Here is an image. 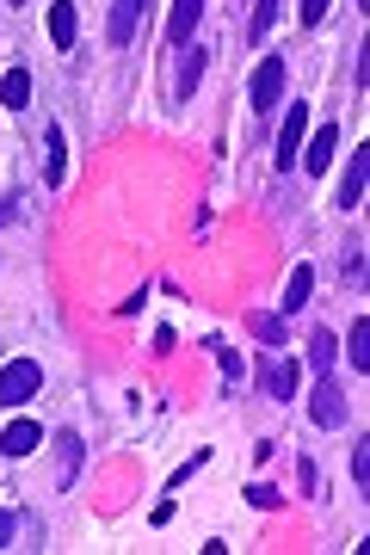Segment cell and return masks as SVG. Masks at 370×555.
<instances>
[{"mask_svg":"<svg viewBox=\"0 0 370 555\" xmlns=\"http://www.w3.org/2000/svg\"><path fill=\"white\" fill-rule=\"evenodd\" d=\"M247 500H253L259 512H272V506H278L284 494H278V488H266V481H253V488H247Z\"/></svg>","mask_w":370,"mask_h":555,"instance_id":"44dd1931","label":"cell"},{"mask_svg":"<svg viewBox=\"0 0 370 555\" xmlns=\"http://www.w3.org/2000/svg\"><path fill=\"white\" fill-rule=\"evenodd\" d=\"M327 7H333V0H303V25H321V19H327Z\"/></svg>","mask_w":370,"mask_h":555,"instance_id":"cb8c5ba5","label":"cell"},{"mask_svg":"<svg viewBox=\"0 0 370 555\" xmlns=\"http://www.w3.org/2000/svg\"><path fill=\"white\" fill-rule=\"evenodd\" d=\"M333 148H340V130L321 124V130L303 142V167H309V173H327V167H333Z\"/></svg>","mask_w":370,"mask_h":555,"instance_id":"52a82bcc","label":"cell"},{"mask_svg":"<svg viewBox=\"0 0 370 555\" xmlns=\"http://www.w3.org/2000/svg\"><path fill=\"white\" fill-rule=\"evenodd\" d=\"M44 179L62 185V130H56V124L44 130Z\"/></svg>","mask_w":370,"mask_h":555,"instance_id":"2e32d148","label":"cell"},{"mask_svg":"<svg viewBox=\"0 0 370 555\" xmlns=\"http://www.w3.org/2000/svg\"><path fill=\"white\" fill-rule=\"evenodd\" d=\"M352 481H358V488L370 481V444H358V451H352Z\"/></svg>","mask_w":370,"mask_h":555,"instance_id":"603a6c76","label":"cell"},{"mask_svg":"<svg viewBox=\"0 0 370 555\" xmlns=\"http://www.w3.org/2000/svg\"><path fill=\"white\" fill-rule=\"evenodd\" d=\"M13 543V512H0V549Z\"/></svg>","mask_w":370,"mask_h":555,"instance_id":"d4e9b609","label":"cell"},{"mask_svg":"<svg viewBox=\"0 0 370 555\" xmlns=\"http://www.w3.org/2000/svg\"><path fill=\"white\" fill-rule=\"evenodd\" d=\"M309 414H315V426H327V432H340V426H346V389L333 383V370L315 383V395H309Z\"/></svg>","mask_w":370,"mask_h":555,"instance_id":"7a4b0ae2","label":"cell"},{"mask_svg":"<svg viewBox=\"0 0 370 555\" xmlns=\"http://www.w3.org/2000/svg\"><path fill=\"white\" fill-rule=\"evenodd\" d=\"M210 346H216V364L229 370V377H241V352H235V346H222V340H210Z\"/></svg>","mask_w":370,"mask_h":555,"instance_id":"7402d4cb","label":"cell"},{"mask_svg":"<svg viewBox=\"0 0 370 555\" xmlns=\"http://www.w3.org/2000/svg\"><path fill=\"white\" fill-rule=\"evenodd\" d=\"M309 364L321 370V377H327V370H333V364H340V340H333V333H327V327H315V333H309Z\"/></svg>","mask_w":370,"mask_h":555,"instance_id":"4fadbf2b","label":"cell"},{"mask_svg":"<svg viewBox=\"0 0 370 555\" xmlns=\"http://www.w3.org/2000/svg\"><path fill=\"white\" fill-rule=\"evenodd\" d=\"M74 475H81V438L56 432V488H74Z\"/></svg>","mask_w":370,"mask_h":555,"instance_id":"8fae6325","label":"cell"},{"mask_svg":"<svg viewBox=\"0 0 370 555\" xmlns=\"http://www.w3.org/2000/svg\"><path fill=\"white\" fill-rule=\"evenodd\" d=\"M7 7H25V0H7Z\"/></svg>","mask_w":370,"mask_h":555,"instance_id":"4316f807","label":"cell"},{"mask_svg":"<svg viewBox=\"0 0 370 555\" xmlns=\"http://www.w3.org/2000/svg\"><path fill=\"white\" fill-rule=\"evenodd\" d=\"M74 37H81V13H74V0H56L50 7V44L74 50Z\"/></svg>","mask_w":370,"mask_h":555,"instance_id":"ba28073f","label":"cell"},{"mask_svg":"<svg viewBox=\"0 0 370 555\" xmlns=\"http://www.w3.org/2000/svg\"><path fill=\"white\" fill-rule=\"evenodd\" d=\"M278 93H284V56H266L253 68V111H272Z\"/></svg>","mask_w":370,"mask_h":555,"instance_id":"3957f363","label":"cell"},{"mask_svg":"<svg viewBox=\"0 0 370 555\" xmlns=\"http://www.w3.org/2000/svg\"><path fill=\"white\" fill-rule=\"evenodd\" d=\"M198 74H204V50H192V56H185V68H179V99L198 87Z\"/></svg>","mask_w":370,"mask_h":555,"instance_id":"ffe728a7","label":"cell"},{"mask_svg":"<svg viewBox=\"0 0 370 555\" xmlns=\"http://www.w3.org/2000/svg\"><path fill=\"white\" fill-rule=\"evenodd\" d=\"M247 327H253L266 346H284V321H278V315H247Z\"/></svg>","mask_w":370,"mask_h":555,"instance_id":"d6986e66","label":"cell"},{"mask_svg":"<svg viewBox=\"0 0 370 555\" xmlns=\"http://www.w3.org/2000/svg\"><path fill=\"white\" fill-rule=\"evenodd\" d=\"M148 0H111V19H105V37H111V50H124L130 37H136V19H142Z\"/></svg>","mask_w":370,"mask_h":555,"instance_id":"5b68a950","label":"cell"},{"mask_svg":"<svg viewBox=\"0 0 370 555\" xmlns=\"http://www.w3.org/2000/svg\"><path fill=\"white\" fill-rule=\"evenodd\" d=\"M266 389H272V401H296V389H303V370H296L290 358H272V364H266Z\"/></svg>","mask_w":370,"mask_h":555,"instance_id":"30bf717a","label":"cell"},{"mask_svg":"<svg viewBox=\"0 0 370 555\" xmlns=\"http://www.w3.org/2000/svg\"><path fill=\"white\" fill-rule=\"evenodd\" d=\"M0 105H7V111H25L31 105V74L25 68H7V81H0Z\"/></svg>","mask_w":370,"mask_h":555,"instance_id":"5bb4252c","label":"cell"},{"mask_svg":"<svg viewBox=\"0 0 370 555\" xmlns=\"http://www.w3.org/2000/svg\"><path fill=\"white\" fill-rule=\"evenodd\" d=\"M37 444H44V432H37L31 420H13L7 432H0V451H7V457H31Z\"/></svg>","mask_w":370,"mask_h":555,"instance_id":"7c38bea8","label":"cell"},{"mask_svg":"<svg viewBox=\"0 0 370 555\" xmlns=\"http://www.w3.org/2000/svg\"><path fill=\"white\" fill-rule=\"evenodd\" d=\"M303 136H309V105L296 99V111L284 118V136H278V167H284V173L296 167V148H303Z\"/></svg>","mask_w":370,"mask_h":555,"instance_id":"8992f818","label":"cell"},{"mask_svg":"<svg viewBox=\"0 0 370 555\" xmlns=\"http://www.w3.org/2000/svg\"><path fill=\"white\" fill-rule=\"evenodd\" d=\"M352 370H370V321H352Z\"/></svg>","mask_w":370,"mask_h":555,"instance_id":"e0dca14e","label":"cell"},{"mask_svg":"<svg viewBox=\"0 0 370 555\" xmlns=\"http://www.w3.org/2000/svg\"><path fill=\"white\" fill-rule=\"evenodd\" d=\"M309 290H315V272H309V266H296V272H290V284H284V309L296 315V309L309 303Z\"/></svg>","mask_w":370,"mask_h":555,"instance_id":"9a60e30c","label":"cell"},{"mask_svg":"<svg viewBox=\"0 0 370 555\" xmlns=\"http://www.w3.org/2000/svg\"><path fill=\"white\" fill-rule=\"evenodd\" d=\"M272 19H278V0H253V25H247V37H253V44L272 31Z\"/></svg>","mask_w":370,"mask_h":555,"instance_id":"ac0fdd59","label":"cell"},{"mask_svg":"<svg viewBox=\"0 0 370 555\" xmlns=\"http://www.w3.org/2000/svg\"><path fill=\"white\" fill-rule=\"evenodd\" d=\"M37 389H44V364H37V358L0 364V407H19V401H31Z\"/></svg>","mask_w":370,"mask_h":555,"instance_id":"6da1fadb","label":"cell"},{"mask_svg":"<svg viewBox=\"0 0 370 555\" xmlns=\"http://www.w3.org/2000/svg\"><path fill=\"white\" fill-rule=\"evenodd\" d=\"M7 222H13V204H0V229H7Z\"/></svg>","mask_w":370,"mask_h":555,"instance_id":"484cf974","label":"cell"},{"mask_svg":"<svg viewBox=\"0 0 370 555\" xmlns=\"http://www.w3.org/2000/svg\"><path fill=\"white\" fill-rule=\"evenodd\" d=\"M198 19H204V0H173V13H167V37H173V44H192Z\"/></svg>","mask_w":370,"mask_h":555,"instance_id":"9c48e42d","label":"cell"},{"mask_svg":"<svg viewBox=\"0 0 370 555\" xmlns=\"http://www.w3.org/2000/svg\"><path fill=\"white\" fill-rule=\"evenodd\" d=\"M364 179H370V148H352V161H346V179H340V210H358L364 204Z\"/></svg>","mask_w":370,"mask_h":555,"instance_id":"277c9868","label":"cell"}]
</instances>
